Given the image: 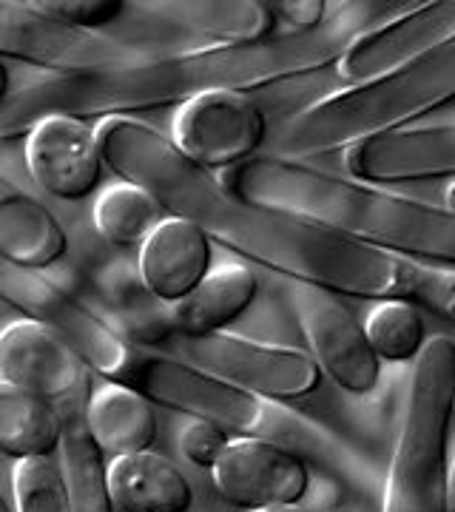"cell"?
Listing matches in <instances>:
<instances>
[{
	"instance_id": "obj_1",
	"label": "cell",
	"mask_w": 455,
	"mask_h": 512,
	"mask_svg": "<svg viewBox=\"0 0 455 512\" xmlns=\"http://www.w3.org/2000/svg\"><path fill=\"white\" fill-rule=\"evenodd\" d=\"M97 140L120 180L146 188L171 217L191 220L228 251L288 282L376 302L404 299L455 319V268L399 256L328 225L242 200L211 171L191 163L171 137L137 117L100 120Z\"/></svg>"
},
{
	"instance_id": "obj_2",
	"label": "cell",
	"mask_w": 455,
	"mask_h": 512,
	"mask_svg": "<svg viewBox=\"0 0 455 512\" xmlns=\"http://www.w3.org/2000/svg\"><path fill=\"white\" fill-rule=\"evenodd\" d=\"M359 32L364 29H350L336 18L319 32H285L259 43L160 55L120 72L52 74L0 100V134L3 140H12L57 114L100 123L109 117L185 106L202 94L251 92L268 83L305 77L339 63Z\"/></svg>"
},
{
	"instance_id": "obj_3",
	"label": "cell",
	"mask_w": 455,
	"mask_h": 512,
	"mask_svg": "<svg viewBox=\"0 0 455 512\" xmlns=\"http://www.w3.org/2000/svg\"><path fill=\"white\" fill-rule=\"evenodd\" d=\"M242 200L279 208L376 248L455 268V211L288 157H254L222 174Z\"/></svg>"
},
{
	"instance_id": "obj_4",
	"label": "cell",
	"mask_w": 455,
	"mask_h": 512,
	"mask_svg": "<svg viewBox=\"0 0 455 512\" xmlns=\"http://www.w3.org/2000/svg\"><path fill=\"white\" fill-rule=\"evenodd\" d=\"M123 384L174 413L205 419L228 430L234 439H265L288 447L302 458L322 461L333 473H347V456L339 441L319 424L296 416L273 399L256 396L197 365L160 350H137Z\"/></svg>"
},
{
	"instance_id": "obj_5",
	"label": "cell",
	"mask_w": 455,
	"mask_h": 512,
	"mask_svg": "<svg viewBox=\"0 0 455 512\" xmlns=\"http://www.w3.org/2000/svg\"><path fill=\"white\" fill-rule=\"evenodd\" d=\"M455 100V40L413 66L359 89H342L291 117L276 137V157L302 160L407 128Z\"/></svg>"
},
{
	"instance_id": "obj_6",
	"label": "cell",
	"mask_w": 455,
	"mask_h": 512,
	"mask_svg": "<svg viewBox=\"0 0 455 512\" xmlns=\"http://www.w3.org/2000/svg\"><path fill=\"white\" fill-rule=\"evenodd\" d=\"M455 419V342L433 336L413 362L407 410L387 470L384 512L447 510V436Z\"/></svg>"
},
{
	"instance_id": "obj_7",
	"label": "cell",
	"mask_w": 455,
	"mask_h": 512,
	"mask_svg": "<svg viewBox=\"0 0 455 512\" xmlns=\"http://www.w3.org/2000/svg\"><path fill=\"white\" fill-rule=\"evenodd\" d=\"M0 296L9 308L23 313V319H32L57 336L89 367V373L103 376L106 382L126 379L140 348L126 342L103 316H97L86 302H80L43 271L0 262Z\"/></svg>"
},
{
	"instance_id": "obj_8",
	"label": "cell",
	"mask_w": 455,
	"mask_h": 512,
	"mask_svg": "<svg viewBox=\"0 0 455 512\" xmlns=\"http://www.w3.org/2000/svg\"><path fill=\"white\" fill-rule=\"evenodd\" d=\"M151 348L202 367L225 382L239 384L273 402L310 396L322 382V367L305 350L259 342L228 330L202 336L163 330L151 342Z\"/></svg>"
},
{
	"instance_id": "obj_9",
	"label": "cell",
	"mask_w": 455,
	"mask_h": 512,
	"mask_svg": "<svg viewBox=\"0 0 455 512\" xmlns=\"http://www.w3.org/2000/svg\"><path fill=\"white\" fill-rule=\"evenodd\" d=\"M0 55L55 74H103L157 57L126 37L72 29L40 18L23 0L0 3Z\"/></svg>"
},
{
	"instance_id": "obj_10",
	"label": "cell",
	"mask_w": 455,
	"mask_h": 512,
	"mask_svg": "<svg viewBox=\"0 0 455 512\" xmlns=\"http://www.w3.org/2000/svg\"><path fill=\"white\" fill-rule=\"evenodd\" d=\"M285 302L322 373L345 393L370 396L382 382V359L370 345L356 313L345 305L342 293L310 282H288Z\"/></svg>"
},
{
	"instance_id": "obj_11",
	"label": "cell",
	"mask_w": 455,
	"mask_h": 512,
	"mask_svg": "<svg viewBox=\"0 0 455 512\" xmlns=\"http://www.w3.org/2000/svg\"><path fill=\"white\" fill-rule=\"evenodd\" d=\"M268 117L248 92H211L174 114L171 143L205 171H231L259 157Z\"/></svg>"
},
{
	"instance_id": "obj_12",
	"label": "cell",
	"mask_w": 455,
	"mask_h": 512,
	"mask_svg": "<svg viewBox=\"0 0 455 512\" xmlns=\"http://www.w3.org/2000/svg\"><path fill=\"white\" fill-rule=\"evenodd\" d=\"M455 40V0L419 3L399 18L364 29L336 63L347 89L370 86Z\"/></svg>"
},
{
	"instance_id": "obj_13",
	"label": "cell",
	"mask_w": 455,
	"mask_h": 512,
	"mask_svg": "<svg viewBox=\"0 0 455 512\" xmlns=\"http://www.w3.org/2000/svg\"><path fill=\"white\" fill-rule=\"evenodd\" d=\"M219 495L239 510L299 507L310 490L305 458L265 439H231L211 470Z\"/></svg>"
},
{
	"instance_id": "obj_14",
	"label": "cell",
	"mask_w": 455,
	"mask_h": 512,
	"mask_svg": "<svg viewBox=\"0 0 455 512\" xmlns=\"http://www.w3.org/2000/svg\"><path fill=\"white\" fill-rule=\"evenodd\" d=\"M26 168L40 191L66 202L86 200L103 180L106 157L97 126L77 117H46L23 143Z\"/></svg>"
},
{
	"instance_id": "obj_15",
	"label": "cell",
	"mask_w": 455,
	"mask_h": 512,
	"mask_svg": "<svg viewBox=\"0 0 455 512\" xmlns=\"http://www.w3.org/2000/svg\"><path fill=\"white\" fill-rule=\"evenodd\" d=\"M345 171L373 185L455 177V123L396 128L362 140L345 151Z\"/></svg>"
},
{
	"instance_id": "obj_16",
	"label": "cell",
	"mask_w": 455,
	"mask_h": 512,
	"mask_svg": "<svg viewBox=\"0 0 455 512\" xmlns=\"http://www.w3.org/2000/svg\"><path fill=\"white\" fill-rule=\"evenodd\" d=\"M0 382L60 404L89 387L91 373L57 336L20 319L0 333Z\"/></svg>"
},
{
	"instance_id": "obj_17",
	"label": "cell",
	"mask_w": 455,
	"mask_h": 512,
	"mask_svg": "<svg viewBox=\"0 0 455 512\" xmlns=\"http://www.w3.org/2000/svg\"><path fill=\"white\" fill-rule=\"evenodd\" d=\"M214 271L211 237L200 225L168 217L137 254V274L151 299L171 308L182 302Z\"/></svg>"
},
{
	"instance_id": "obj_18",
	"label": "cell",
	"mask_w": 455,
	"mask_h": 512,
	"mask_svg": "<svg viewBox=\"0 0 455 512\" xmlns=\"http://www.w3.org/2000/svg\"><path fill=\"white\" fill-rule=\"evenodd\" d=\"M148 15L168 26L211 40V46H239L273 37L276 12L273 3L259 0H163L140 3Z\"/></svg>"
},
{
	"instance_id": "obj_19",
	"label": "cell",
	"mask_w": 455,
	"mask_h": 512,
	"mask_svg": "<svg viewBox=\"0 0 455 512\" xmlns=\"http://www.w3.org/2000/svg\"><path fill=\"white\" fill-rule=\"evenodd\" d=\"M86 424L109 461L151 450L160 430L157 404L137 387L123 382H103L91 390Z\"/></svg>"
},
{
	"instance_id": "obj_20",
	"label": "cell",
	"mask_w": 455,
	"mask_h": 512,
	"mask_svg": "<svg viewBox=\"0 0 455 512\" xmlns=\"http://www.w3.org/2000/svg\"><path fill=\"white\" fill-rule=\"evenodd\" d=\"M69 251L66 228L35 197L3 180L0 194V256L26 271H46Z\"/></svg>"
},
{
	"instance_id": "obj_21",
	"label": "cell",
	"mask_w": 455,
	"mask_h": 512,
	"mask_svg": "<svg viewBox=\"0 0 455 512\" xmlns=\"http://www.w3.org/2000/svg\"><path fill=\"white\" fill-rule=\"evenodd\" d=\"M256 293H259V279L248 265L239 262L219 265L202 285L165 311L163 330L182 336L225 330L254 305Z\"/></svg>"
},
{
	"instance_id": "obj_22",
	"label": "cell",
	"mask_w": 455,
	"mask_h": 512,
	"mask_svg": "<svg viewBox=\"0 0 455 512\" xmlns=\"http://www.w3.org/2000/svg\"><path fill=\"white\" fill-rule=\"evenodd\" d=\"M109 490L120 512H191L194 504L191 481L154 450L109 461Z\"/></svg>"
},
{
	"instance_id": "obj_23",
	"label": "cell",
	"mask_w": 455,
	"mask_h": 512,
	"mask_svg": "<svg viewBox=\"0 0 455 512\" xmlns=\"http://www.w3.org/2000/svg\"><path fill=\"white\" fill-rule=\"evenodd\" d=\"M94 387H83L77 396L60 402L63 419H66V436L60 447V464L69 487L72 512H114L109 490V464L103 450L91 436L86 424V402Z\"/></svg>"
},
{
	"instance_id": "obj_24",
	"label": "cell",
	"mask_w": 455,
	"mask_h": 512,
	"mask_svg": "<svg viewBox=\"0 0 455 512\" xmlns=\"http://www.w3.org/2000/svg\"><path fill=\"white\" fill-rule=\"evenodd\" d=\"M66 419L60 404L0 382V450L15 461L55 458Z\"/></svg>"
},
{
	"instance_id": "obj_25",
	"label": "cell",
	"mask_w": 455,
	"mask_h": 512,
	"mask_svg": "<svg viewBox=\"0 0 455 512\" xmlns=\"http://www.w3.org/2000/svg\"><path fill=\"white\" fill-rule=\"evenodd\" d=\"M171 214L134 183H114L97 194L91 208V222L97 234L114 248H143L157 225Z\"/></svg>"
},
{
	"instance_id": "obj_26",
	"label": "cell",
	"mask_w": 455,
	"mask_h": 512,
	"mask_svg": "<svg viewBox=\"0 0 455 512\" xmlns=\"http://www.w3.org/2000/svg\"><path fill=\"white\" fill-rule=\"evenodd\" d=\"M364 330L382 362H416L427 345L419 305L404 299L376 302Z\"/></svg>"
},
{
	"instance_id": "obj_27",
	"label": "cell",
	"mask_w": 455,
	"mask_h": 512,
	"mask_svg": "<svg viewBox=\"0 0 455 512\" xmlns=\"http://www.w3.org/2000/svg\"><path fill=\"white\" fill-rule=\"evenodd\" d=\"M12 495L18 512H72L63 464L55 458L18 461L12 473Z\"/></svg>"
},
{
	"instance_id": "obj_28",
	"label": "cell",
	"mask_w": 455,
	"mask_h": 512,
	"mask_svg": "<svg viewBox=\"0 0 455 512\" xmlns=\"http://www.w3.org/2000/svg\"><path fill=\"white\" fill-rule=\"evenodd\" d=\"M40 18L55 20L72 29L103 32L109 23L123 15V0H23Z\"/></svg>"
},
{
	"instance_id": "obj_29",
	"label": "cell",
	"mask_w": 455,
	"mask_h": 512,
	"mask_svg": "<svg viewBox=\"0 0 455 512\" xmlns=\"http://www.w3.org/2000/svg\"><path fill=\"white\" fill-rule=\"evenodd\" d=\"M231 439L234 436L228 430H222L214 421L191 419L180 430V450L185 461H191L194 467L211 473Z\"/></svg>"
},
{
	"instance_id": "obj_30",
	"label": "cell",
	"mask_w": 455,
	"mask_h": 512,
	"mask_svg": "<svg viewBox=\"0 0 455 512\" xmlns=\"http://www.w3.org/2000/svg\"><path fill=\"white\" fill-rule=\"evenodd\" d=\"M336 9L333 3L325 0H282V3H273V12L276 18L285 20L291 26V32H319L325 29L333 18Z\"/></svg>"
},
{
	"instance_id": "obj_31",
	"label": "cell",
	"mask_w": 455,
	"mask_h": 512,
	"mask_svg": "<svg viewBox=\"0 0 455 512\" xmlns=\"http://www.w3.org/2000/svg\"><path fill=\"white\" fill-rule=\"evenodd\" d=\"M447 510L455 512V456L447 464Z\"/></svg>"
},
{
	"instance_id": "obj_32",
	"label": "cell",
	"mask_w": 455,
	"mask_h": 512,
	"mask_svg": "<svg viewBox=\"0 0 455 512\" xmlns=\"http://www.w3.org/2000/svg\"><path fill=\"white\" fill-rule=\"evenodd\" d=\"M444 205H447L450 211H455V180L447 185V194H444Z\"/></svg>"
},
{
	"instance_id": "obj_33",
	"label": "cell",
	"mask_w": 455,
	"mask_h": 512,
	"mask_svg": "<svg viewBox=\"0 0 455 512\" xmlns=\"http://www.w3.org/2000/svg\"><path fill=\"white\" fill-rule=\"evenodd\" d=\"M251 512H302L299 507H268V510H251Z\"/></svg>"
},
{
	"instance_id": "obj_34",
	"label": "cell",
	"mask_w": 455,
	"mask_h": 512,
	"mask_svg": "<svg viewBox=\"0 0 455 512\" xmlns=\"http://www.w3.org/2000/svg\"><path fill=\"white\" fill-rule=\"evenodd\" d=\"M3 512H18V507H15V501H6V510Z\"/></svg>"
}]
</instances>
